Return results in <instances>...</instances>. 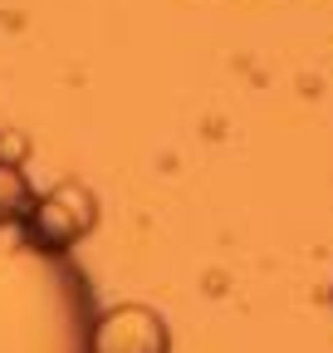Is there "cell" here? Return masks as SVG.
Listing matches in <instances>:
<instances>
[{"label": "cell", "mask_w": 333, "mask_h": 353, "mask_svg": "<svg viewBox=\"0 0 333 353\" xmlns=\"http://www.w3.org/2000/svg\"><path fill=\"white\" fill-rule=\"evenodd\" d=\"M20 226H25V236L34 245H45L54 255H69L83 236L98 226V201H94L89 187L64 182V187H54L45 196H34V206H30V216L20 221Z\"/></svg>", "instance_id": "obj_2"}, {"label": "cell", "mask_w": 333, "mask_h": 353, "mask_svg": "<svg viewBox=\"0 0 333 353\" xmlns=\"http://www.w3.org/2000/svg\"><path fill=\"white\" fill-rule=\"evenodd\" d=\"M94 294L69 255L0 226V353H89Z\"/></svg>", "instance_id": "obj_1"}, {"label": "cell", "mask_w": 333, "mask_h": 353, "mask_svg": "<svg viewBox=\"0 0 333 353\" xmlns=\"http://www.w3.org/2000/svg\"><path fill=\"white\" fill-rule=\"evenodd\" d=\"M89 353H172V329L147 304H113L94 314Z\"/></svg>", "instance_id": "obj_3"}, {"label": "cell", "mask_w": 333, "mask_h": 353, "mask_svg": "<svg viewBox=\"0 0 333 353\" xmlns=\"http://www.w3.org/2000/svg\"><path fill=\"white\" fill-rule=\"evenodd\" d=\"M34 206V192L25 182V172L10 167V162H0V226H20V221L30 216Z\"/></svg>", "instance_id": "obj_4"}]
</instances>
